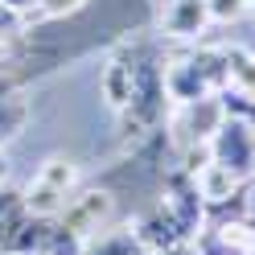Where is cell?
Masks as SVG:
<instances>
[{"label": "cell", "instance_id": "1", "mask_svg": "<svg viewBox=\"0 0 255 255\" xmlns=\"http://www.w3.org/2000/svg\"><path fill=\"white\" fill-rule=\"evenodd\" d=\"M136 62V58H132ZM165 103H169V95H165V66H156V62H136L132 66V99H128V116H132L136 128H156L165 116Z\"/></svg>", "mask_w": 255, "mask_h": 255}, {"label": "cell", "instance_id": "2", "mask_svg": "<svg viewBox=\"0 0 255 255\" xmlns=\"http://www.w3.org/2000/svg\"><path fill=\"white\" fill-rule=\"evenodd\" d=\"M210 161L227 165L243 181L255 173V128L243 116H235V111H231V116L222 120V128L210 136Z\"/></svg>", "mask_w": 255, "mask_h": 255}, {"label": "cell", "instance_id": "3", "mask_svg": "<svg viewBox=\"0 0 255 255\" xmlns=\"http://www.w3.org/2000/svg\"><path fill=\"white\" fill-rule=\"evenodd\" d=\"M231 111H227V95L214 91V95H206V99L198 103H185L177 107V120H173V132H177V144H210V136L222 128V120H227Z\"/></svg>", "mask_w": 255, "mask_h": 255}, {"label": "cell", "instance_id": "4", "mask_svg": "<svg viewBox=\"0 0 255 255\" xmlns=\"http://www.w3.org/2000/svg\"><path fill=\"white\" fill-rule=\"evenodd\" d=\"M58 222H62L66 231H74L78 239H91V235H99L103 227L116 222V198H111L107 189H87V194H74Z\"/></svg>", "mask_w": 255, "mask_h": 255}, {"label": "cell", "instance_id": "5", "mask_svg": "<svg viewBox=\"0 0 255 255\" xmlns=\"http://www.w3.org/2000/svg\"><path fill=\"white\" fill-rule=\"evenodd\" d=\"M194 243H198L202 255H251L255 251V222H247V218L214 222V227L202 231Z\"/></svg>", "mask_w": 255, "mask_h": 255}, {"label": "cell", "instance_id": "6", "mask_svg": "<svg viewBox=\"0 0 255 255\" xmlns=\"http://www.w3.org/2000/svg\"><path fill=\"white\" fill-rule=\"evenodd\" d=\"M210 25L214 21H210L206 0H165V12H161L165 37H173V41H198Z\"/></svg>", "mask_w": 255, "mask_h": 255}, {"label": "cell", "instance_id": "7", "mask_svg": "<svg viewBox=\"0 0 255 255\" xmlns=\"http://www.w3.org/2000/svg\"><path fill=\"white\" fill-rule=\"evenodd\" d=\"M165 95H169V103H177V107L214 95V87L206 83V74H202V66H198L194 54H189V58H177V62H169V66H165Z\"/></svg>", "mask_w": 255, "mask_h": 255}, {"label": "cell", "instance_id": "8", "mask_svg": "<svg viewBox=\"0 0 255 255\" xmlns=\"http://www.w3.org/2000/svg\"><path fill=\"white\" fill-rule=\"evenodd\" d=\"M83 255H148L136 222H111L83 243Z\"/></svg>", "mask_w": 255, "mask_h": 255}, {"label": "cell", "instance_id": "9", "mask_svg": "<svg viewBox=\"0 0 255 255\" xmlns=\"http://www.w3.org/2000/svg\"><path fill=\"white\" fill-rule=\"evenodd\" d=\"M194 189H198V198H202L206 206H227V202L239 198L243 177L231 173L227 165H218V161H206V165L194 173Z\"/></svg>", "mask_w": 255, "mask_h": 255}, {"label": "cell", "instance_id": "10", "mask_svg": "<svg viewBox=\"0 0 255 255\" xmlns=\"http://www.w3.org/2000/svg\"><path fill=\"white\" fill-rule=\"evenodd\" d=\"M222 58H227V87H222V95L255 99V50L231 45V50H222Z\"/></svg>", "mask_w": 255, "mask_h": 255}, {"label": "cell", "instance_id": "11", "mask_svg": "<svg viewBox=\"0 0 255 255\" xmlns=\"http://www.w3.org/2000/svg\"><path fill=\"white\" fill-rule=\"evenodd\" d=\"M132 66H136V62H124V58H111L107 66H103L99 91H103L107 107H116V111L128 107V99H132Z\"/></svg>", "mask_w": 255, "mask_h": 255}, {"label": "cell", "instance_id": "12", "mask_svg": "<svg viewBox=\"0 0 255 255\" xmlns=\"http://www.w3.org/2000/svg\"><path fill=\"white\" fill-rule=\"evenodd\" d=\"M21 198H25V210L33 214V218H62V210L70 206V194H62V189L45 185L41 177L29 181V189H25Z\"/></svg>", "mask_w": 255, "mask_h": 255}, {"label": "cell", "instance_id": "13", "mask_svg": "<svg viewBox=\"0 0 255 255\" xmlns=\"http://www.w3.org/2000/svg\"><path fill=\"white\" fill-rule=\"evenodd\" d=\"M25 124H29V99L21 91L0 95V148L12 144V140L25 132Z\"/></svg>", "mask_w": 255, "mask_h": 255}, {"label": "cell", "instance_id": "14", "mask_svg": "<svg viewBox=\"0 0 255 255\" xmlns=\"http://www.w3.org/2000/svg\"><path fill=\"white\" fill-rule=\"evenodd\" d=\"M25 218H29V210H25V198L0 185V251L8 247V239L17 235V227H21Z\"/></svg>", "mask_w": 255, "mask_h": 255}, {"label": "cell", "instance_id": "15", "mask_svg": "<svg viewBox=\"0 0 255 255\" xmlns=\"http://www.w3.org/2000/svg\"><path fill=\"white\" fill-rule=\"evenodd\" d=\"M37 177L45 185L62 189V194H70V198H74V189H78V169H74V161H66V156H50V161L41 165Z\"/></svg>", "mask_w": 255, "mask_h": 255}, {"label": "cell", "instance_id": "16", "mask_svg": "<svg viewBox=\"0 0 255 255\" xmlns=\"http://www.w3.org/2000/svg\"><path fill=\"white\" fill-rule=\"evenodd\" d=\"M87 0H33V8L25 12V21H62V17H74Z\"/></svg>", "mask_w": 255, "mask_h": 255}, {"label": "cell", "instance_id": "17", "mask_svg": "<svg viewBox=\"0 0 255 255\" xmlns=\"http://www.w3.org/2000/svg\"><path fill=\"white\" fill-rule=\"evenodd\" d=\"M206 8H210L214 25H231V21H239L251 8V0H206Z\"/></svg>", "mask_w": 255, "mask_h": 255}, {"label": "cell", "instance_id": "18", "mask_svg": "<svg viewBox=\"0 0 255 255\" xmlns=\"http://www.w3.org/2000/svg\"><path fill=\"white\" fill-rule=\"evenodd\" d=\"M83 243H87V239H78L74 231H66V227L58 222V227H54V239H50V247H45V255H83Z\"/></svg>", "mask_w": 255, "mask_h": 255}, {"label": "cell", "instance_id": "19", "mask_svg": "<svg viewBox=\"0 0 255 255\" xmlns=\"http://www.w3.org/2000/svg\"><path fill=\"white\" fill-rule=\"evenodd\" d=\"M25 25H29V21H25V12H21V8L0 4V37H17Z\"/></svg>", "mask_w": 255, "mask_h": 255}, {"label": "cell", "instance_id": "20", "mask_svg": "<svg viewBox=\"0 0 255 255\" xmlns=\"http://www.w3.org/2000/svg\"><path fill=\"white\" fill-rule=\"evenodd\" d=\"M148 255H202V251H198L194 239H181V243H165V247H156Z\"/></svg>", "mask_w": 255, "mask_h": 255}, {"label": "cell", "instance_id": "21", "mask_svg": "<svg viewBox=\"0 0 255 255\" xmlns=\"http://www.w3.org/2000/svg\"><path fill=\"white\" fill-rule=\"evenodd\" d=\"M227 111H235V116H243L251 128H255V99H235V95H227Z\"/></svg>", "mask_w": 255, "mask_h": 255}, {"label": "cell", "instance_id": "22", "mask_svg": "<svg viewBox=\"0 0 255 255\" xmlns=\"http://www.w3.org/2000/svg\"><path fill=\"white\" fill-rule=\"evenodd\" d=\"M0 4H12V8H21V12H29V8H33V0H0Z\"/></svg>", "mask_w": 255, "mask_h": 255}, {"label": "cell", "instance_id": "23", "mask_svg": "<svg viewBox=\"0 0 255 255\" xmlns=\"http://www.w3.org/2000/svg\"><path fill=\"white\" fill-rule=\"evenodd\" d=\"M4 173H8V161H4V148H0V185H4Z\"/></svg>", "mask_w": 255, "mask_h": 255}, {"label": "cell", "instance_id": "24", "mask_svg": "<svg viewBox=\"0 0 255 255\" xmlns=\"http://www.w3.org/2000/svg\"><path fill=\"white\" fill-rule=\"evenodd\" d=\"M0 255H12V251H0Z\"/></svg>", "mask_w": 255, "mask_h": 255}, {"label": "cell", "instance_id": "25", "mask_svg": "<svg viewBox=\"0 0 255 255\" xmlns=\"http://www.w3.org/2000/svg\"><path fill=\"white\" fill-rule=\"evenodd\" d=\"M251 8H255V0H251Z\"/></svg>", "mask_w": 255, "mask_h": 255}, {"label": "cell", "instance_id": "26", "mask_svg": "<svg viewBox=\"0 0 255 255\" xmlns=\"http://www.w3.org/2000/svg\"><path fill=\"white\" fill-rule=\"evenodd\" d=\"M251 255H255V251H251Z\"/></svg>", "mask_w": 255, "mask_h": 255}]
</instances>
